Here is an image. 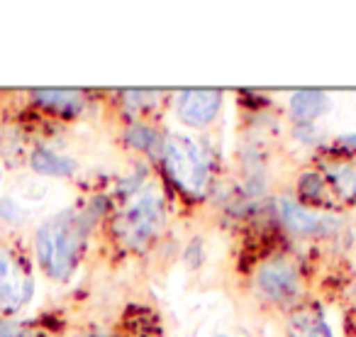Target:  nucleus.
<instances>
[{
  "label": "nucleus",
  "mask_w": 356,
  "mask_h": 337,
  "mask_svg": "<svg viewBox=\"0 0 356 337\" xmlns=\"http://www.w3.org/2000/svg\"><path fill=\"white\" fill-rule=\"evenodd\" d=\"M83 233L69 215H56L37 230L35 254L40 267L54 279H69L81 257Z\"/></svg>",
  "instance_id": "1"
},
{
  "label": "nucleus",
  "mask_w": 356,
  "mask_h": 337,
  "mask_svg": "<svg viewBox=\"0 0 356 337\" xmlns=\"http://www.w3.org/2000/svg\"><path fill=\"white\" fill-rule=\"evenodd\" d=\"M163 162L171 179L184 191L193 196H203L210 181V159L205 149L195 139L186 134H173L163 147Z\"/></svg>",
  "instance_id": "2"
},
{
  "label": "nucleus",
  "mask_w": 356,
  "mask_h": 337,
  "mask_svg": "<svg viewBox=\"0 0 356 337\" xmlns=\"http://www.w3.org/2000/svg\"><path fill=\"white\" fill-rule=\"evenodd\" d=\"M163 225V203L161 196L144 194L129 205L122 220V235L132 244H142L152 240Z\"/></svg>",
  "instance_id": "3"
},
{
  "label": "nucleus",
  "mask_w": 356,
  "mask_h": 337,
  "mask_svg": "<svg viewBox=\"0 0 356 337\" xmlns=\"http://www.w3.org/2000/svg\"><path fill=\"white\" fill-rule=\"evenodd\" d=\"M222 105V91L218 88H188L181 91L176 98L178 120L188 127H205L220 113Z\"/></svg>",
  "instance_id": "4"
},
{
  "label": "nucleus",
  "mask_w": 356,
  "mask_h": 337,
  "mask_svg": "<svg viewBox=\"0 0 356 337\" xmlns=\"http://www.w3.org/2000/svg\"><path fill=\"white\" fill-rule=\"evenodd\" d=\"M257 286L271 301H291L300 291V279L298 272L283 259H273L259 267L257 272Z\"/></svg>",
  "instance_id": "5"
},
{
  "label": "nucleus",
  "mask_w": 356,
  "mask_h": 337,
  "mask_svg": "<svg viewBox=\"0 0 356 337\" xmlns=\"http://www.w3.org/2000/svg\"><path fill=\"white\" fill-rule=\"evenodd\" d=\"M32 296V276L10 262V257L0 254V308L15 311L25 306Z\"/></svg>",
  "instance_id": "6"
},
{
  "label": "nucleus",
  "mask_w": 356,
  "mask_h": 337,
  "mask_svg": "<svg viewBox=\"0 0 356 337\" xmlns=\"http://www.w3.org/2000/svg\"><path fill=\"white\" fill-rule=\"evenodd\" d=\"M327 110H330V95L322 93V91L302 88L291 95V113L300 123H312L320 115H325Z\"/></svg>",
  "instance_id": "7"
},
{
  "label": "nucleus",
  "mask_w": 356,
  "mask_h": 337,
  "mask_svg": "<svg viewBox=\"0 0 356 337\" xmlns=\"http://www.w3.org/2000/svg\"><path fill=\"white\" fill-rule=\"evenodd\" d=\"M35 98L40 105L44 108L54 110L59 115H76L81 108H83V93L79 91H71V88H42V91H35Z\"/></svg>",
  "instance_id": "8"
},
{
  "label": "nucleus",
  "mask_w": 356,
  "mask_h": 337,
  "mask_svg": "<svg viewBox=\"0 0 356 337\" xmlns=\"http://www.w3.org/2000/svg\"><path fill=\"white\" fill-rule=\"evenodd\" d=\"M32 168L42 176H54V179H66L76 171V162L69 157H61V154L51 152L47 147H40L32 152L30 159Z\"/></svg>",
  "instance_id": "9"
},
{
  "label": "nucleus",
  "mask_w": 356,
  "mask_h": 337,
  "mask_svg": "<svg viewBox=\"0 0 356 337\" xmlns=\"http://www.w3.org/2000/svg\"><path fill=\"white\" fill-rule=\"evenodd\" d=\"M278 213H281L283 223L293 230V233H300V235H310L320 228V218L315 213L305 208V205L296 203L291 198H281L278 201Z\"/></svg>",
  "instance_id": "10"
},
{
  "label": "nucleus",
  "mask_w": 356,
  "mask_h": 337,
  "mask_svg": "<svg viewBox=\"0 0 356 337\" xmlns=\"http://www.w3.org/2000/svg\"><path fill=\"white\" fill-rule=\"evenodd\" d=\"M332 184L337 186V191H339L346 201L356 198V166L354 164H346V166L337 168L334 174H332Z\"/></svg>",
  "instance_id": "11"
},
{
  "label": "nucleus",
  "mask_w": 356,
  "mask_h": 337,
  "mask_svg": "<svg viewBox=\"0 0 356 337\" xmlns=\"http://www.w3.org/2000/svg\"><path fill=\"white\" fill-rule=\"evenodd\" d=\"M322 191H325V179H322L320 174H315V171H307V174H302L300 181H298V194L305 201L320 198Z\"/></svg>",
  "instance_id": "12"
},
{
  "label": "nucleus",
  "mask_w": 356,
  "mask_h": 337,
  "mask_svg": "<svg viewBox=\"0 0 356 337\" xmlns=\"http://www.w3.org/2000/svg\"><path fill=\"white\" fill-rule=\"evenodd\" d=\"M127 142L137 149H149L154 142H156V132H154L152 127H147V125L137 123L127 130Z\"/></svg>",
  "instance_id": "13"
},
{
  "label": "nucleus",
  "mask_w": 356,
  "mask_h": 337,
  "mask_svg": "<svg viewBox=\"0 0 356 337\" xmlns=\"http://www.w3.org/2000/svg\"><path fill=\"white\" fill-rule=\"evenodd\" d=\"M0 218L6 220V223H25L27 220V213L15 198H0Z\"/></svg>",
  "instance_id": "14"
},
{
  "label": "nucleus",
  "mask_w": 356,
  "mask_h": 337,
  "mask_svg": "<svg viewBox=\"0 0 356 337\" xmlns=\"http://www.w3.org/2000/svg\"><path fill=\"white\" fill-rule=\"evenodd\" d=\"M305 337H332V330H330V325H327V322L317 320L315 325H312L310 330H307Z\"/></svg>",
  "instance_id": "15"
},
{
  "label": "nucleus",
  "mask_w": 356,
  "mask_h": 337,
  "mask_svg": "<svg viewBox=\"0 0 356 337\" xmlns=\"http://www.w3.org/2000/svg\"><path fill=\"white\" fill-rule=\"evenodd\" d=\"M337 144H339V147H344V149H356V134H344V137H339L337 139Z\"/></svg>",
  "instance_id": "16"
},
{
  "label": "nucleus",
  "mask_w": 356,
  "mask_h": 337,
  "mask_svg": "<svg viewBox=\"0 0 356 337\" xmlns=\"http://www.w3.org/2000/svg\"><path fill=\"white\" fill-rule=\"evenodd\" d=\"M0 337H22L17 330H13V325H0Z\"/></svg>",
  "instance_id": "17"
},
{
  "label": "nucleus",
  "mask_w": 356,
  "mask_h": 337,
  "mask_svg": "<svg viewBox=\"0 0 356 337\" xmlns=\"http://www.w3.org/2000/svg\"><path fill=\"white\" fill-rule=\"evenodd\" d=\"M213 337H229V335H225V332H218V335H213Z\"/></svg>",
  "instance_id": "18"
},
{
  "label": "nucleus",
  "mask_w": 356,
  "mask_h": 337,
  "mask_svg": "<svg viewBox=\"0 0 356 337\" xmlns=\"http://www.w3.org/2000/svg\"><path fill=\"white\" fill-rule=\"evenodd\" d=\"M0 181H3V171H0Z\"/></svg>",
  "instance_id": "19"
}]
</instances>
